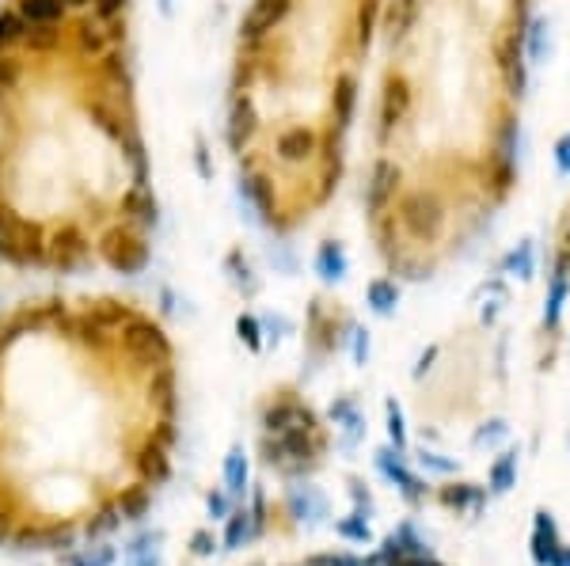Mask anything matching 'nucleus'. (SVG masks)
<instances>
[{
  "label": "nucleus",
  "instance_id": "nucleus-1",
  "mask_svg": "<svg viewBox=\"0 0 570 566\" xmlns=\"http://www.w3.org/2000/svg\"><path fill=\"white\" fill-rule=\"evenodd\" d=\"M323 453V437L316 430H285L263 437V460L282 468L285 475H304L316 468Z\"/></svg>",
  "mask_w": 570,
  "mask_h": 566
},
{
  "label": "nucleus",
  "instance_id": "nucleus-2",
  "mask_svg": "<svg viewBox=\"0 0 570 566\" xmlns=\"http://www.w3.org/2000/svg\"><path fill=\"white\" fill-rule=\"evenodd\" d=\"M0 259L12 266L46 263L42 228L31 225V221H19L16 213H8V209H0Z\"/></svg>",
  "mask_w": 570,
  "mask_h": 566
},
{
  "label": "nucleus",
  "instance_id": "nucleus-3",
  "mask_svg": "<svg viewBox=\"0 0 570 566\" xmlns=\"http://www.w3.org/2000/svg\"><path fill=\"white\" fill-rule=\"evenodd\" d=\"M122 354H126L133 365L156 373V369H164L171 361V342L152 320L133 316L130 323H122Z\"/></svg>",
  "mask_w": 570,
  "mask_h": 566
},
{
  "label": "nucleus",
  "instance_id": "nucleus-4",
  "mask_svg": "<svg viewBox=\"0 0 570 566\" xmlns=\"http://www.w3.org/2000/svg\"><path fill=\"white\" fill-rule=\"evenodd\" d=\"M399 225L411 240L434 244L437 236L445 232V206L434 190H415L399 202Z\"/></svg>",
  "mask_w": 570,
  "mask_h": 566
},
{
  "label": "nucleus",
  "instance_id": "nucleus-5",
  "mask_svg": "<svg viewBox=\"0 0 570 566\" xmlns=\"http://www.w3.org/2000/svg\"><path fill=\"white\" fill-rule=\"evenodd\" d=\"M99 255L103 263L118 270V274H141L149 266V244L133 232V228H111L99 240Z\"/></svg>",
  "mask_w": 570,
  "mask_h": 566
},
{
  "label": "nucleus",
  "instance_id": "nucleus-6",
  "mask_svg": "<svg viewBox=\"0 0 570 566\" xmlns=\"http://www.w3.org/2000/svg\"><path fill=\"white\" fill-rule=\"evenodd\" d=\"M377 468H380V475H384V479H388V483L407 498V502H422V498H426V483H422V479L403 464V453H396V449H380Z\"/></svg>",
  "mask_w": 570,
  "mask_h": 566
},
{
  "label": "nucleus",
  "instance_id": "nucleus-7",
  "mask_svg": "<svg viewBox=\"0 0 570 566\" xmlns=\"http://www.w3.org/2000/svg\"><path fill=\"white\" fill-rule=\"evenodd\" d=\"M399 179H403L399 164H392V160H377V164H373L369 187H365V206H369V213H373V217H377V213H384V209L396 202Z\"/></svg>",
  "mask_w": 570,
  "mask_h": 566
},
{
  "label": "nucleus",
  "instance_id": "nucleus-8",
  "mask_svg": "<svg viewBox=\"0 0 570 566\" xmlns=\"http://www.w3.org/2000/svg\"><path fill=\"white\" fill-rule=\"evenodd\" d=\"M567 297H570V251H559L548 278V297H544V327H548V331H555L559 320H563Z\"/></svg>",
  "mask_w": 570,
  "mask_h": 566
},
{
  "label": "nucleus",
  "instance_id": "nucleus-9",
  "mask_svg": "<svg viewBox=\"0 0 570 566\" xmlns=\"http://www.w3.org/2000/svg\"><path fill=\"white\" fill-rule=\"evenodd\" d=\"M266 434H285V430H316V415L297 403V399H278L263 411Z\"/></svg>",
  "mask_w": 570,
  "mask_h": 566
},
{
  "label": "nucleus",
  "instance_id": "nucleus-10",
  "mask_svg": "<svg viewBox=\"0 0 570 566\" xmlns=\"http://www.w3.org/2000/svg\"><path fill=\"white\" fill-rule=\"evenodd\" d=\"M289 4H293V0H251V8H247V16H244L247 42H259V38L270 35V31L289 16Z\"/></svg>",
  "mask_w": 570,
  "mask_h": 566
},
{
  "label": "nucleus",
  "instance_id": "nucleus-11",
  "mask_svg": "<svg viewBox=\"0 0 570 566\" xmlns=\"http://www.w3.org/2000/svg\"><path fill=\"white\" fill-rule=\"evenodd\" d=\"M563 559V544H559V529L551 521V513H536V525H532V563L536 566H559Z\"/></svg>",
  "mask_w": 570,
  "mask_h": 566
},
{
  "label": "nucleus",
  "instance_id": "nucleus-12",
  "mask_svg": "<svg viewBox=\"0 0 570 566\" xmlns=\"http://www.w3.org/2000/svg\"><path fill=\"white\" fill-rule=\"evenodd\" d=\"M46 259L61 266V270H73V266L88 259V240L76 228H61V232H54V240L46 244Z\"/></svg>",
  "mask_w": 570,
  "mask_h": 566
},
{
  "label": "nucleus",
  "instance_id": "nucleus-13",
  "mask_svg": "<svg viewBox=\"0 0 570 566\" xmlns=\"http://www.w3.org/2000/svg\"><path fill=\"white\" fill-rule=\"evenodd\" d=\"M133 472H137V479H141L145 487H156V483H164V479L171 475L168 449H160L156 441H145V445L133 453Z\"/></svg>",
  "mask_w": 570,
  "mask_h": 566
},
{
  "label": "nucleus",
  "instance_id": "nucleus-14",
  "mask_svg": "<svg viewBox=\"0 0 570 566\" xmlns=\"http://www.w3.org/2000/svg\"><path fill=\"white\" fill-rule=\"evenodd\" d=\"M240 206H244V213L251 217V221H270L274 213V194H270V183L266 179H259V175H244L240 179Z\"/></svg>",
  "mask_w": 570,
  "mask_h": 566
},
{
  "label": "nucleus",
  "instance_id": "nucleus-15",
  "mask_svg": "<svg viewBox=\"0 0 570 566\" xmlns=\"http://www.w3.org/2000/svg\"><path fill=\"white\" fill-rule=\"evenodd\" d=\"M407 111H411V88H407V80L396 76V80L384 84V99H380V126H384V133L399 126L407 118Z\"/></svg>",
  "mask_w": 570,
  "mask_h": 566
},
{
  "label": "nucleus",
  "instance_id": "nucleus-16",
  "mask_svg": "<svg viewBox=\"0 0 570 566\" xmlns=\"http://www.w3.org/2000/svg\"><path fill=\"white\" fill-rule=\"evenodd\" d=\"M551 50H555V23L551 16H536L525 31V57L529 65H548Z\"/></svg>",
  "mask_w": 570,
  "mask_h": 566
},
{
  "label": "nucleus",
  "instance_id": "nucleus-17",
  "mask_svg": "<svg viewBox=\"0 0 570 566\" xmlns=\"http://www.w3.org/2000/svg\"><path fill=\"white\" fill-rule=\"evenodd\" d=\"M285 506L289 513L304 521V525H320L323 517H327V502H323V494L316 487H289L285 494Z\"/></svg>",
  "mask_w": 570,
  "mask_h": 566
},
{
  "label": "nucleus",
  "instance_id": "nucleus-18",
  "mask_svg": "<svg viewBox=\"0 0 570 566\" xmlns=\"http://www.w3.org/2000/svg\"><path fill=\"white\" fill-rule=\"evenodd\" d=\"M331 422L342 430V445H346V449H354L361 437H365V418H361L358 403L350 396H342L331 403Z\"/></svg>",
  "mask_w": 570,
  "mask_h": 566
},
{
  "label": "nucleus",
  "instance_id": "nucleus-19",
  "mask_svg": "<svg viewBox=\"0 0 570 566\" xmlns=\"http://www.w3.org/2000/svg\"><path fill=\"white\" fill-rule=\"evenodd\" d=\"M316 274H320L327 285H339L346 274H350V259H346V247L339 240H327L316 251Z\"/></svg>",
  "mask_w": 570,
  "mask_h": 566
},
{
  "label": "nucleus",
  "instance_id": "nucleus-20",
  "mask_svg": "<svg viewBox=\"0 0 570 566\" xmlns=\"http://www.w3.org/2000/svg\"><path fill=\"white\" fill-rule=\"evenodd\" d=\"M312 152H316V133L304 130V126H293L278 137V160H285V164H304Z\"/></svg>",
  "mask_w": 570,
  "mask_h": 566
},
{
  "label": "nucleus",
  "instance_id": "nucleus-21",
  "mask_svg": "<svg viewBox=\"0 0 570 566\" xmlns=\"http://www.w3.org/2000/svg\"><path fill=\"white\" fill-rule=\"evenodd\" d=\"M259 126V118H255V107H251V99H236L232 103V114H228V145L232 149H244L247 141H251V133Z\"/></svg>",
  "mask_w": 570,
  "mask_h": 566
},
{
  "label": "nucleus",
  "instance_id": "nucleus-22",
  "mask_svg": "<svg viewBox=\"0 0 570 566\" xmlns=\"http://www.w3.org/2000/svg\"><path fill=\"white\" fill-rule=\"evenodd\" d=\"M418 19V0H388V12H384V31L392 42H403L411 35Z\"/></svg>",
  "mask_w": 570,
  "mask_h": 566
},
{
  "label": "nucleus",
  "instance_id": "nucleus-23",
  "mask_svg": "<svg viewBox=\"0 0 570 566\" xmlns=\"http://www.w3.org/2000/svg\"><path fill=\"white\" fill-rule=\"evenodd\" d=\"M247 479H251V468H247L244 445H232V449H228V456H225V491L232 494V498H244Z\"/></svg>",
  "mask_w": 570,
  "mask_h": 566
},
{
  "label": "nucleus",
  "instance_id": "nucleus-24",
  "mask_svg": "<svg viewBox=\"0 0 570 566\" xmlns=\"http://www.w3.org/2000/svg\"><path fill=\"white\" fill-rule=\"evenodd\" d=\"M502 270L513 274V278H521V282H532V274H536V244L532 240H517V247L502 259Z\"/></svg>",
  "mask_w": 570,
  "mask_h": 566
},
{
  "label": "nucleus",
  "instance_id": "nucleus-25",
  "mask_svg": "<svg viewBox=\"0 0 570 566\" xmlns=\"http://www.w3.org/2000/svg\"><path fill=\"white\" fill-rule=\"evenodd\" d=\"M365 301L377 316H392L399 308V285L392 278H373L369 289H365Z\"/></svg>",
  "mask_w": 570,
  "mask_h": 566
},
{
  "label": "nucleus",
  "instance_id": "nucleus-26",
  "mask_svg": "<svg viewBox=\"0 0 570 566\" xmlns=\"http://www.w3.org/2000/svg\"><path fill=\"white\" fill-rule=\"evenodd\" d=\"M149 399L164 411V415H175V377H171V369H156L149 380Z\"/></svg>",
  "mask_w": 570,
  "mask_h": 566
},
{
  "label": "nucleus",
  "instance_id": "nucleus-27",
  "mask_svg": "<svg viewBox=\"0 0 570 566\" xmlns=\"http://www.w3.org/2000/svg\"><path fill=\"white\" fill-rule=\"evenodd\" d=\"M114 506H118V513H122V521H141L152 506V494H149V487L141 483V487H130V491L118 494V502H114Z\"/></svg>",
  "mask_w": 570,
  "mask_h": 566
},
{
  "label": "nucleus",
  "instance_id": "nucleus-28",
  "mask_svg": "<svg viewBox=\"0 0 570 566\" xmlns=\"http://www.w3.org/2000/svg\"><path fill=\"white\" fill-rule=\"evenodd\" d=\"M19 16L27 23H57L65 16V0H19Z\"/></svg>",
  "mask_w": 570,
  "mask_h": 566
},
{
  "label": "nucleus",
  "instance_id": "nucleus-29",
  "mask_svg": "<svg viewBox=\"0 0 570 566\" xmlns=\"http://www.w3.org/2000/svg\"><path fill=\"white\" fill-rule=\"evenodd\" d=\"M247 540H255V536H251V513L232 510L225 517V551H240Z\"/></svg>",
  "mask_w": 570,
  "mask_h": 566
},
{
  "label": "nucleus",
  "instance_id": "nucleus-30",
  "mask_svg": "<svg viewBox=\"0 0 570 566\" xmlns=\"http://www.w3.org/2000/svg\"><path fill=\"white\" fill-rule=\"evenodd\" d=\"M354 103H358V84H354V76H339V84H335V118H339L342 130H346L350 118H354Z\"/></svg>",
  "mask_w": 570,
  "mask_h": 566
},
{
  "label": "nucleus",
  "instance_id": "nucleus-31",
  "mask_svg": "<svg viewBox=\"0 0 570 566\" xmlns=\"http://www.w3.org/2000/svg\"><path fill=\"white\" fill-rule=\"evenodd\" d=\"M84 320L95 323L99 331H107V327H122V323H130L133 312H130V308H122V304H114V301H103V304H95Z\"/></svg>",
  "mask_w": 570,
  "mask_h": 566
},
{
  "label": "nucleus",
  "instance_id": "nucleus-32",
  "mask_svg": "<svg viewBox=\"0 0 570 566\" xmlns=\"http://www.w3.org/2000/svg\"><path fill=\"white\" fill-rule=\"evenodd\" d=\"M517 483V453H502L498 460L491 464V491L494 494H506Z\"/></svg>",
  "mask_w": 570,
  "mask_h": 566
},
{
  "label": "nucleus",
  "instance_id": "nucleus-33",
  "mask_svg": "<svg viewBox=\"0 0 570 566\" xmlns=\"http://www.w3.org/2000/svg\"><path fill=\"white\" fill-rule=\"evenodd\" d=\"M118 551L111 544H95V548H80L65 555V566H114Z\"/></svg>",
  "mask_w": 570,
  "mask_h": 566
},
{
  "label": "nucleus",
  "instance_id": "nucleus-34",
  "mask_svg": "<svg viewBox=\"0 0 570 566\" xmlns=\"http://www.w3.org/2000/svg\"><path fill=\"white\" fill-rule=\"evenodd\" d=\"M126 213H130L137 225H156V221H160V217H156V202H152V194L145 187H137L130 198H126Z\"/></svg>",
  "mask_w": 570,
  "mask_h": 566
},
{
  "label": "nucleus",
  "instance_id": "nucleus-35",
  "mask_svg": "<svg viewBox=\"0 0 570 566\" xmlns=\"http://www.w3.org/2000/svg\"><path fill=\"white\" fill-rule=\"evenodd\" d=\"M76 548V529L73 525H46V544H42V551H57V555H69V551Z\"/></svg>",
  "mask_w": 570,
  "mask_h": 566
},
{
  "label": "nucleus",
  "instance_id": "nucleus-36",
  "mask_svg": "<svg viewBox=\"0 0 570 566\" xmlns=\"http://www.w3.org/2000/svg\"><path fill=\"white\" fill-rule=\"evenodd\" d=\"M384 415H388V441L396 453H407V426H403V411H399L396 399L384 403Z\"/></svg>",
  "mask_w": 570,
  "mask_h": 566
},
{
  "label": "nucleus",
  "instance_id": "nucleus-37",
  "mask_svg": "<svg viewBox=\"0 0 570 566\" xmlns=\"http://www.w3.org/2000/svg\"><path fill=\"white\" fill-rule=\"evenodd\" d=\"M23 35H27V19L19 12H0V50L23 42Z\"/></svg>",
  "mask_w": 570,
  "mask_h": 566
},
{
  "label": "nucleus",
  "instance_id": "nucleus-38",
  "mask_svg": "<svg viewBox=\"0 0 570 566\" xmlns=\"http://www.w3.org/2000/svg\"><path fill=\"white\" fill-rule=\"evenodd\" d=\"M441 502L453 506V510H464V506H479V502H483V491L472 487V483H460V487H445V491H441Z\"/></svg>",
  "mask_w": 570,
  "mask_h": 566
},
{
  "label": "nucleus",
  "instance_id": "nucleus-39",
  "mask_svg": "<svg viewBox=\"0 0 570 566\" xmlns=\"http://www.w3.org/2000/svg\"><path fill=\"white\" fill-rule=\"evenodd\" d=\"M23 42L31 50H54L57 42H61V31H57V23H31V31L23 35Z\"/></svg>",
  "mask_w": 570,
  "mask_h": 566
},
{
  "label": "nucleus",
  "instance_id": "nucleus-40",
  "mask_svg": "<svg viewBox=\"0 0 570 566\" xmlns=\"http://www.w3.org/2000/svg\"><path fill=\"white\" fill-rule=\"evenodd\" d=\"M12 544H16V551H42V544H46V525H16V529H12Z\"/></svg>",
  "mask_w": 570,
  "mask_h": 566
},
{
  "label": "nucleus",
  "instance_id": "nucleus-41",
  "mask_svg": "<svg viewBox=\"0 0 570 566\" xmlns=\"http://www.w3.org/2000/svg\"><path fill=\"white\" fill-rule=\"evenodd\" d=\"M118 525H122V513H118V506H103V510L95 513V521H88L84 536H88V540H95V536H107V532H114Z\"/></svg>",
  "mask_w": 570,
  "mask_h": 566
},
{
  "label": "nucleus",
  "instance_id": "nucleus-42",
  "mask_svg": "<svg viewBox=\"0 0 570 566\" xmlns=\"http://www.w3.org/2000/svg\"><path fill=\"white\" fill-rule=\"evenodd\" d=\"M236 335H240V342H244L247 350H263V323L255 320V316H240L236 320Z\"/></svg>",
  "mask_w": 570,
  "mask_h": 566
},
{
  "label": "nucleus",
  "instance_id": "nucleus-43",
  "mask_svg": "<svg viewBox=\"0 0 570 566\" xmlns=\"http://www.w3.org/2000/svg\"><path fill=\"white\" fill-rule=\"evenodd\" d=\"M164 544V532L152 529V532H141V536H133L130 544H126V559H141V555H152V551Z\"/></svg>",
  "mask_w": 570,
  "mask_h": 566
},
{
  "label": "nucleus",
  "instance_id": "nucleus-44",
  "mask_svg": "<svg viewBox=\"0 0 570 566\" xmlns=\"http://www.w3.org/2000/svg\"><path fill=\"white\" fill-rule=\"evenodd\" d=\"M335 529H339L342 540H354V544H369V540H373L369 521H365V517H358V513H354V517H346V521H339Z\"/></svg>",
  "mask_w": 570,
  "mask_h": 566
},
{
  "label": "nucleus",
  "instance_id": "nucleus-45",
  "mask_svg": "<svg viewBox=\"0 0 570 566\" xmlns=\"http://www.w3.org/2000/svg\"><path fill=\"white\" fill-rule=\"evenodd\" d=\"M228 266L236 270V274H232V282L240 285V289H244L247 297H255V293H259V282L251 278V266H247V259H244V263H240V251H232V255H228Z\"/></svg>",
  "mask_w": 570,
  "mask_h": 566
},
{
  "label": "nucleus",
  "instance_id": "nucleus-46",
  "mask_svg": "<svg viewBox=\"0 0 570 566\" xmlns=\"http://www.w3.org/2000/svg\"><path fill=\"white\" fill-rule=\"evenodd\" d=\"M418 464H422L426 472H441V475L456 472V460H445V456L434 453V449H422V453H418Z\"/></svg>",
  "mask_w": 570,
  "mask_h": 566
},
{
  "label": "nucleus",
  "instance_id": "nucleus-47",
  "mask_svg": "<svg viewBox=\"0 0 570 566\" xmlns=\"http://www.w3.org/2000/svg\"><path fill=\"white\" fill-rule=\"evenodd\" d=\"M506 434H510V426H506L502 418H491V422H483V430L475 434V445H498Z\"/></svg>",
  "mask_w": 570,
  "mask_h": 566
},
{
  "label": "nucleus",
  "instance_id": "nucleus-48",
  "mask_svg": "<svg viewBox=\"0 0 570 566\" xmlns=\"http://www.w3.org/2000/svg\"><path fill=\"white\" fill-rule=\"evenodd\" d=\"M551 156H555V171L563 175V179H570V130L555 141V149H551Z\"/></svg>",
  "mask_w": 570,
  "mask_h": 566
},
{
  "label": "nucleus",
  "instance_id": "nucleus-49",
  "mask_svg": "<svg viewBox=\"0 0 570 566\" xmlns=\"http://www.w3.org/2000/svg\"><path fill=\"white\" fill-rule=\"evenodd\" d=\"M213 548H217V540H213V532H194V536H190V551H194V555H198V559H206V555H213Z\"/></svg>",
  "mask_w": 570,
  "mask_h": 566
},
{
  "label": "nucleus",
  "instance_id": "nucleus-50",
  "mask_svg": "<svg viewBox=\"0 0 570 566\" xmlns=\"http://www.w3.org/2000/svg\"><path fill=\"white\" fill-rule=\"evenodd\" d=\"M354 335V365H365L369 361V331L365 327H350Z\"/></svg>",
  "mask_w": 570,
  "mask_h": 566
},
{
  "label": "nucleus",
  "instance_id": "nucleus-51",
  "mask_svg": "<svg viewBox=\"0 0 570 566\" xmlns=\"http://www.w3.org/2000/svg\"><path fill=\"white\" fill-rule=\"evenodd\" d=\"M103 27H95V23H84L80 27V46L84 50H103V42H107V35H99Z\"/></svg>",
  "mask_w": 570,
  "mask_h": 566
},
{
  "label": "nucleus",
  "instance_id": "nucleus-52",
  "mask_svg": "<svg viewBox=\"0 0 570 566\" xmlns=\"http://www.w3.org/2000/svg\"><path fill=\"white\" fill-rule=\"evenodd\" d=\"M304 566H361V559H354V555H312Z\"/></svg>",
  "mask_w": 570,
  "mask_h": 566
},
{
  "label": "nucleus",
  "instance_id": "nucleus-53",
  "mask_svg": "<svg viewBox=\"0 0 570 566\" xmlns=\"http://www.w3.org/2000/svg\"><path fill=\"white\" fill-rule=\"evenodd\" d=\"M16 80H19V61L16 57H0V92L12 88Z\"/></svg>",
  "mask_w": 570,
  "mask_h": 566
},
{
  "label": "nucleus",
  "instance_id": "nucleus-54",
  "mask_svg": "<svg viewBox=\"0 0 570 566\" xmlns=\"http://www.w3.org/2000/svg\"><path fill=\"white\" fill-rule=\"evenodd\" d=\"M206 510H209V517H217V521H225L228 513H232V510H228V494L213 491V494H209V498H206Z\"/></svg>",
  "mask_w": 570,
  "mask_h": 566
},
{
  "label": "nucleus",
  "instance_id": "nucleus-55",
  "mask_svg": "<svg viewBox=\"0 0 570 566\" xmlns=\"http://www.w3.org/2000/svg\"><path fill=\"white\" fill-rule=\"evenodd\" d=\"M266 255H270V263L278 266V270L293 274V255H289V247H285V244H274L270 251H266Z\"/></svg>",
  "mask_w": 570,
  "mask_h": 566
},
{
  "label": "nucleus",
  "instance_id": "nucleus-56",
  "mask_svg": "<svg viewBox=\"0 0 570 566\" xmlns=\"http://www.w3.org/2000/svg\"><path fill=\"white\" fill-rule=\"evenodd\" d=\"M266 331H270V339L278 342L285 335V331H293V323L285 320V316H270V320H266Z\"/></svg>",
  "mask_w": 570,
  "mask_h": 566
},
{
  "label": "nucleus",
  "instance_id": "nucleus-57",
  "mask_svg": "<svg viewBox=\"0 0 570 566\" xmlns=\"http://www.w3.org/2000/svg\"><path fill=\"white\" fill-rule=\"evenodd\" d=\"M126 8V0H95V12L103 19H111V16H118Z\"/></svg>",
  "mask_w": 570,
  "mask_h": 566
},
{
  "label": "nucleus",
  "instance_id": "nucleus-58",
  "mask_svg": "<svg viewBox=\"0 0 570 566\" xmlns=\"http://www.w3.org/2000/svg\"><path fill=\"white\" fill-rule=\"evenodd\" d=\"M437 361V346H430V350H426V354H422V358H418V365H415V380L422 377V373H426V369H430V365H434Z\"/></svg>",
  "mask_w": 570,
  "mask_h": 566
},
{
  "label": "nucleus",
  "instance_id": "nucleus-59",
  "mask_svg": "<svg viewBox=\"0 0 570 566\" xmlns=\"http://www.w3.org/2000/svg\"><path fill=\"white\" fill-rule=\"evenodd\" d=\"M126 566H160V555L152 551V555H141V559H130Z\"/></svg>",
  "mask_w": 570,
  "mask_h": 566
},
{
  "label": "nucleus",
  "instance_id": "nucleus-60",
  "mask_svg": "<svg viewBox=\"0 0 570 566\" xmlns=\"http://www.w3.org/2000/svg\"><path fill=\"white\" fill-rule=\"evenodd\" d=\"M84 4H92V0H65V8H84Z\"/></svg>",
  "mask_w": 570,
  "mask_h": 566
},
{
  "label": "nucleus",
  "instance_id": "nucleus-61",
  "mask_svg": "<svg viewBox=\"0 0 570 566\" xmlns=\"http://www.w3.org/2000/svg\"><path fill=\"white\" fill-rule=\"evenodd\" d=\"M559 566H570V548H563V559H559Z\"/></svg>",
  "mask_w": 570,
  "mask_h": 566
}]
</instances>
